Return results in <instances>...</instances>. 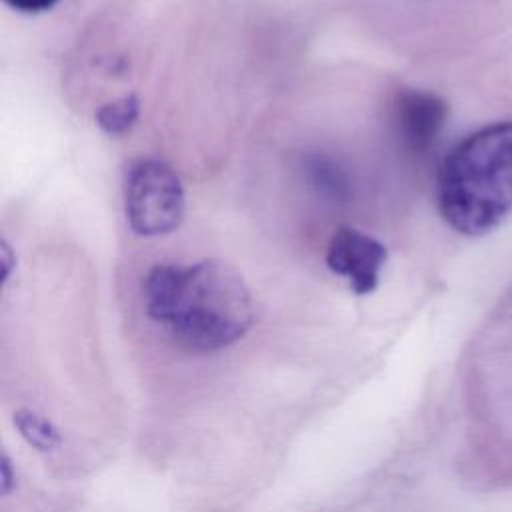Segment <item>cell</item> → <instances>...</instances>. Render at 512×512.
<instances>
[{
  "label": "cell",
  "instance_id": "6da1fadb",
  "mask_svg": "<svg viewBox=\"0 0 512 512\" xmlns=\"http://www.w3.org/2000/svg\"><path fill=\"white\" fill-rule=\"evenodd\" d=\"M142 302L150 320L194 352L228 348L254 322L248 286L238 270L216 258L152 266L142 282Z\"/></svg>",
  "mask_w": 512,
  "mask_h": 512
},
{
  "label": "cell",
  "instance_id": "7a4b0ae2",
  "mask_svg": "<svg viewBox=\"0 0 512 512\" xmlns=\"http://www.w3.org/2000/svg\"><path fill=\"white\" fill-rule=\"evenodd\" d=\"M436 200L444 222L460 234L494 230L512 210V122L484 126L444 158Z\"/></svg>",
  "mask_w": 512,
  "mask_h": 512
},
{
  "label": "cell",
  "instance_id": "3957f363",
  "mask_svg": "<svg viewBox=\"0 0 512 512\" xmlns=\"http://www.w3.org/2000/svg\"><path fill=\"white\" fill-rule=\"evenodd\" d=\"M184 188L178 174L162 160L138 158L124 174V214L138 236H164L184 218Z\"/></svg>",
  "mask_w": 512,
  "mask_h": 512
},
{
  "label": "cell",
  "instance_id": "277c9868",
  "mask_svg": "<svg viewBox=\"0 0 512 512\" xmlns=\"http://www.w3.org/2000/svg\"><path fill=\"white\" fill-rule=\"evenodd\" d=\"M386 258L388 250L380 240L346 224L332 232L324 254L326 266L346 278L356 294H370L378 286Z\"/></svg>",
  "mask_w": 512,
  "mask_h": 512
},
{
  "label": "cell",
  "instance_id": "5b68a950",
  "mask_svg": "<svg viewBox=\"0 0 512 512\" xmlns=\"http://www.w3.org/2000/svg\"><path fill=\"white\" fill-rule=\"evenodd\" d=\"M392 126L400 144L412 154H424L438 138L448 108L432 92L402 88L392 98Z\"/></svg>",
  "mask_w": 512,
  "mask_h": 512
},
{
  "label": "cell",
  "instance_id": "8992f818",
  "mask_svg": "<svg viewBox=\"0 0 512 512\" xmlns=\"http://www.w3.org/2000/svg\"><path fill=\"white\" fill-rule=\"evenodd\" d=\"M304 174L310 182V186L316 188V192H320L322 196L336 200V202H344L350 196V178L348 172L330 156L326 154H306L304 156Z\"/></svg>",
  "mask_w": 512,
  "mask_h": 512
},
{
  "label": "cell",
  "instance_id": "52a82bcc",
  "mask_svg": "<svg viewBox=\"0 0 512 512\" xmlns=\"http://www.w3.org/2000/svg\"><path fill=\"white\" fill-rule=\"evenodd\" d=\"M140 114V102L136 94H126L114 102H108L96 110V124L108 136H122L130 132Z\"/></svg>",
  "mask_w": 512,
  "mask_h": 512
},
{
  "label": "cell",
  "instance_id": "ba28073f",
  "mask_svg": "<svg viewBox=\"0 0 512 512\" xmlns=\"http://www.w3.org/2000/svg\"><path fill=\"white\" fill-rule=\"evenodd\" d=\"M14 424L20 430L22 438L40 452H50L60 444V434L52 426V422L32 410H18L14 414Z\"/></svg>",
  "mask_w": 512,
  "mask_h": 512
},
{
  "label": "cell",
  "instance_id": "9c48e42d",
  "mask_svg": "<svg viewBox=\"0 0 512 512\" xmlns=\"http://www.w3.org/2000/svg\"><path fill=\"white\" fill-rule=\"evenodd\" d=\"M10 8L26 14H38L44 10H50L58 0H4Z\"/></svg>",
  "mask_w": 512,
  "mask_h": 512
},
{
  "label": "cell",
  "instance_id": "30bf717a",
  "mask_svg": "<svg viewBox=\"0 0 512 512\" xmlns=\"http://www.w3.org/2000/svg\"><path fill=\"white\" fill-rule=\"evenodd\" d=\"M0 478H2V494H8L14 486V478H12V468L6 454L2 456V462H0Z\"/></svg>",
  "mask_w": 512,
  "mask_h": 512
}]
</instances>
